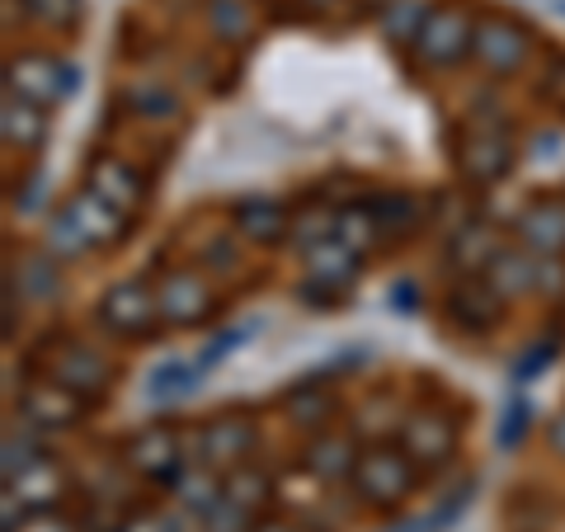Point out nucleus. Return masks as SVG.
<instances>
[{
    "label": "nucleus",
    "instance_id": "17",
    "mask_svg": "<svg viewBox=\"0 0 565 532\" xmlns=\"http://www.w3.org/2000/svg\"><path fill=\"white\" fill-rule=\"evenodd\" d=\"M236 232L255 245H278L282 236H292V217L274 199H245L236 208Z\"/></svg>",
    "mask_w": 565,
    "mask_h": 532
},
{
    "label": "nucleus",
    "instance_id": "21",
    "mask_svg": "<svg viewBox=\"0 0 565 532\" xmlns=\"http://www.w3.org/2000/svg\"><path fill=\"white\" fill-rule=\"evenodd\" d=\"M353 467H359V448L344 434H321L307 448V471L316 481H340V476H353Z\"/></svg>",
    "mask_w": 565,
    "mask_h": 532
},
{
    "label": "nucleus",
    "instance_id": "29",
    "mask_svg": "<svg viewBox=\"0 0 565 532\" xmlns=\"http://www.w3.org/2000/svg\"><path fill=\"white\" fill-rule=\"evenodd\" d=\"M57 292H62L57 264H52V259H24V269H20V297H29V301H52Z\"/></svg>",
    "mask_w": 565,
    "mask_h": 532
},
{
    "label": "nucleus",
    "instance_id": "38",
    "mask_svg": "<svg viewBox=\"0 0 565 532\" xmlns=\"http://www.w3.org/2000/svg\"><path fill=\"white\" fill-rule=\"evenodd\" d=\"M20 532H76V523H71V519H57L52 509H33V513H29V523H24Z\"/></svg>",
    "mask_w": 565,
    "mask_h": 532
},
{
    "label": "nucleus",
    "instance_id": "34",
    "mask_svg": "<svg viewBox=\"0 0 565 532\" xmlns=\"http://www.w3.org/2000/svg\"><path fill=\"white\" fill-rule=\"evenodd\" d=\"M259 326L250 321V326H232V330H222L217 334V340H212L207 349H203V359H199V368H217L222 359H226V353H232V349H241L245 340H250V334H255Z\"/></svg>",
    "mask_w": 565,
    "mask_h": 532
},
{
    "label": "nucleus",
    "instance_id": "41",
    "mask_svg": "<svg viewBox=\"0 0 565 532\" xmlns=\"http://www.w3.org/2000/svg\"><path fill=\"white\" fill-rule=\"evenodd\" d=\"M546 443H552V448L565 457V411H561L552 424H546Z\"/></svg>",
    "mask_w": 565,
    "mask_h": 532
},
{
    "label": "nucleus",
    "instance_id": "25",
    "mask_svg": "<svg viewBox=\"0 0 565 532\" xmlns=\"http://www.w3.org/2000/svg\"><path fill=\"white\" fill-rule=\"evenodd\" d=\"M424 20H429V10H424V0H392L382 14V33L401 47H415Z\"/></svg>",
    "mask_w": 565,
    "mask_h": 532
},
{
    "label": "nucleus",
    "instance_id": "33",
    "mask_svg": "<svg viewBox=\"0 0 565 532\" xmlns=\"http://www.w3.org/2000/svg\"><path fill=\"white\" fill-rule=\"evenodd\" d=\"M29 20H39L47 29H71L81 20V0H24Z\"/></svg>",
    "mask_w": 565,
    "mask_h": 532
},
{
    "label": "nucleus",
    "instance_id": "20",
    "mask_svg": "<svg viewBox=\"0 0 565 532\" xmlns=\"http://www.w3.org/2000/svg\"><path fill=\"white\" fill-rule=\"evenodd\" d=\"M519 232H523V241L533 245V251H542V255H556V251H565V203H533L519 217Z\"/></svg>",
    "mask_w": 565,
    "mask_h": 532
},
{
    "label": "nucleus",
    "instance_id": "26",
    "mask_svg": "<svg viewBox=\"0 0 565 532\" xmlns=\"http://www.w3.org/2000/svg\"><path fill=\"white\" fill-rule=\"evenodd\" d=\"M334 236H340L349 251H367L377 236H382V226H377V212H373V203H359V208H344L340 217H334Z\"/></svg>",
    "mask_w": 565,
    "mask_h": 532
},
{
    "label": "nucleus",
    "instance_id": "4",
    "mask_svg": "<svg viewBox=\"0 0 565 532\" xmlns=\"http://www.w3.org/2000/svg\"><path fill=\"white\" fill-rule=\"evenodd\" d=\"M76 91V66H66L47 52H24V57L10 62V95H20L29 104H57Z\"/></svg>",
    "mask_w": 565,
    "mask_h": 532
},
{
    "label": "nucleus",
    "instance_id": "22",
    "mask_svg": "<svg viewBox=\"0 0 565 532\" xmlns=\"http://www.w3.org/2000/svg\"><path fill=\"white\" fill-rule=\"evenodd\" d=\"M486 278H490V288L500 292V297H519L527 288H537V264H527L523 255L494 251V259L486 264Z\"/></svg>",
    "mask_w": 565,
    "mask_h": 532
},
{
    "label": "nucleus",
    "instance_id": "6",
    "mask_svg": "<svg viewBox=\"0 0 565 532\" xmlns=\"http://www.w3.org/2000/svg\"><path fill=\"white\" fill-rule=\"evenodd\" d=\"M471 52L481 57V66L494 71V76H514V71L527 62V52H533V39H527L514 20H504V14H486V20H476Z\"/></svg>",
    "mask_w": 565,
    "mask_h": 532
},
{
    "label": "nucleus",
    "instance_id": "10",
    "mask_svg": "<svg viewBox=\"0 0 565 532\" xmlns=\"http://www.w3.org/2000/svg\"><path fill=\"white\" fill-rule=\"evenodd\" d=\"M66 212L81 222V232H85V241H90L95 251H104V245H118L122 236H128V212H118L114 203H104L95 189L76 193V199L66 203Z\"/></svg>",
    "mask_w": 565,
    "mask_h": 532
},
{
    "label": "nucleus",
    "instance_id": "37",
    "mask_svg": "<svg viewBox=\"0 0 565 532\" xmlns=\"http://www.w3.org/2000/svg\"><path fill=\"white\" fill-rule=\"evenodd\" d=\"M552 359H556V344H537L533 353H523L519 368H514V382H533V372H537L542 363H552Z\"/></svg>",
    "mask_w": 565,
    "mask_h": 532
},
{
    "label": "nucleus",
    "instance_id": "12",
    "mask_svg": "<svg viewBox=\"0 0 565 532\" xmlns=\"http://www.w3.org/2000/svg\"><path fill=\"white\" fill-rule=\"evenodd\" d=\"M448 316L462 330L471 334H486L500 326V316H504V297L494 292V288H481V283H462V288H452L448 292Z\"/></svg>",
    "mask_w": 565,
    "mask_h": 532
},
{
    "label": "nucleus",
    "instance_id": "36",
    "mask_svg": "<svg viewBox=\"0 0 565 532\" xmlns=\"http://www.w3.org/2000/svg\"><path fill=\"white\" fill-rule=\"evenodd\" d=\"M39 448H33V443H24V438H6V481H14V476H20L24 467H33V462H39Z\"/></svg>",
    "mask_w": 565,
    "mask_h": 532
},
{
    "label": "nucleus",
    "instance_id": "1",
    "mask_svg": "<svg viewBox=\"0 0 565 532\" xmlns=\"http://www.w3.org/2000/svg\"><path fill=\"white\" fill-rule=\"evenodd\" d=\"M415 490V462L396 448H367L353 467V494L367 509H396Z\"/></svg>",
    "mask_w": 565,
    "mask_h": 532
},
{
    "label": "nucleus",
    "instance_id": "31",
    "mask_svg": "<svg viewBox=\"0 0 565 532\" xmlns=\"http://www.w3.org/2000/svg\"><path fill=\"white\" fill-rule=\"evenodd\" d=\"M269 476L259 471H236L232 476V490H226V504H236L241 513H255L259 504H269Z\"/></svg>",
    "mask_w": 565,
    "mask_h": 532
},
{
    "label": "nucleus",
    "instance_id": "8",
    "mask_svg": "<svg viewBox=\"0 0 565 532\" xmlns=\"http://www.w3.org/2000/svg\"><path fill=\"white\" fill-rule=\"evenodd\" d=\"M156 301H161V316L170 326H199L203 316L212 311V288L203 274L193 269H174L161 278V288H156Z\"/></svg>",
    "mask_w": 565,
    "mask_h": 532
},
{
    "label": "nucleus",
    "instance_id": "16",
    "mask_svg": "<svg viewBox=\"0 0 565 532\" xmlns=\"http://www.w3.org/2000/svg\"><path fill=\"white\" fill-rule=\"evenodd\" d=\"M509 161H514V151H509L504 132H471L462 147V174L476 184H494L509 170Z\"/></svg>",
    "mask_w": 565,
    "mask_h": 532
},
{
    "label": "nucleus",
    "instance_id": "9",
    "mask_svg": "<svg viewBox=\"0 0 565 532\" xmlns=\"http://www.w3.org/2000/svg\"><path fill=\"white\" fill-rule=\"evenodd\" d=\"M128 462L137 471L156 476V481L174 486L184 476V462H180V434L170 429V424H151V429H141L132 443H128Z\"/></svg>",
    "mask_w": 565,
    "mask_h": 532
},
{
    "label": "nucleus",
    "instance_id": "32",
    "mask_svg": "<svg viewBox=\"0 0 565 532\" xmlns=\"http://www.w3.org/2000/svg\"><path fill=\"white\" fill-rule=\"evenodd\" d=\"M527 424H533V405H527L523 396H514L504 405V419H500V434H494V443H500L504 453H514L523 443V434H527Z\"/></svg>",
    "mask_w": 565,
    "mask_h": 532
},
{
    "label": "nucleus",
    "instance_id": "14",
    "mask_svg": "<svg viewBox=\"0 0 565 532\" xmlns=\"http://www.w3.org/2000/svg\"><path fill=\"white\" fill-rule=\"evenodd\" d=\"M90 189L99 193L104 203H114L118 212H132V208H141V199H147V180H141L132 166L114 161V156L95 161V170H90Z\"/></svg>",
    "mask_w": 565,
    "mask_h": 532
},
{
    "label": "nucleus",
    "instance_id": "39",
    "mask_svg": "<svg viewBox=\"0 0 565 532\" xmlns=\"http://www.w3.org/2000/svg\"><path fill=\"white\" fill-rule=\"evenodd\" d=\"M180 523H170V519H156V513H137V519H128L118 532H174Z\"/></svg>",
    "mask_w": 565,
    "mask_h": 532
},
{
    "label": "nucleus",
    "instance_id": "24",
    "mask_svg": "<svg viewBox=\"0 0 565 532\" xmlns=\"http://www.w3.org/2000/svg\"><path fill=\"white\" fill-rule=\"evenodd\" d=\"M199 372L203 368H193V363H161L151 372V382H147V392L156 405H166V401H184L189 392H199Z\"/></svg>",
    "mask_w": 565,
    "mask_h": 532
},
{
    "label": "nucleus",
    "instance_id": "18",
    "mask_svg": "<svg viewBox=\"0 0 565 532\" xmlns=\"http://www.w3.org/2000/svg\"><path fill=\"white\" fill-rule=\"evenodd\" d=\"M10 486V494L20 504H29V509H52L62 500V486H66V476H62V467L52 462V457H39L33 467H24L14 481H6Z\"/></svg>",
    "mask_w": 565,
    "mask_h": 532
},
{
    "label": "nucleus",
    "instance_id": "35",
    "mask_svg": "<svg viewBox=\"0 0 565 532\" xmlns=\"http://www.w3.org/2000/svg\"><path fill=\"white\" fill-rule=\"evenodd\" d=\"M288 411H292L297 424H326V419H330V415H326V411H330V401H326L321 392H311V396L292 392V396H288Z\"/></svg>",
    "mask_w": 565,
    "mask_h": 532
},
{
    "label": "nucleus",
    "instance_id": "5",
    "mask_svg": "<svg viewBox=\"0 0 565 532\" xmlns=\"http://www.w3.org/2000/svg\"><path fill=\"white\" fill-rule=\"evenodd\" d=\"M401 453L415 467H444L457 453V424L438 411H415L401 424Z\"/></svg>",
    "mask_w": 565,
    "mask_h": 532
},
{
    "label": "nucleus",
    "instance_id": "27",
    "mask_svg": "<svg viewBox=\"0 0 565 532\" xmlns=\"http://www.w3.org/2000/svg\"><path fill=\"white\" fill-rule=\"evenodd\" d=\"M494 251H500V241H494V232H486V226H462L448 255H452L457 269H486V264L494 259Z\"/></svg>",
    "mask_w": 565,
    "mask_h": 532
},
{
    "label": "nucleus",
    "instance_id": "13",
    "mask_svg": "<svg viewBox=\"0 0 565 532\" xmlns=\"http://www.w3.org/2000/svg\"><path fill=\"white\" fill-rule=\"evenodd\" d=\"M359 269H363V255L349 251L340 236H334V241H316L311 251H307V274H311V283H321V288H330V292L349 288V283L359 278Z\"/></svg>",
    "mask_w": 565,
    "mask_h": 532
},
{
    "label": "nucleus",
    "instance_id": "7",
    "mask_svg": "<svg viewBox=\"0 0 565 532\" xmlns=\"http://www.w3.org/2000/svg\"><path fill=\"white\" fill-rule=\"evenodd\" d=\"M109 377H114V368L104 353H95L90 344H66L57 353V363H52V382L66 386L71 396H81V401H95L109 392Z\"/></svg>",
    "mask_w": 565,
    "mask_h": 532
},
{
    "label": "nucleus",
    "instance_id": "40",
    "mask_svg": "<svg viewBox=\"0 0 565 532\" xmlns=\"http://www.w3.org/2000/svg\"><path fill=\"white\" fill-rule=\"evenodd\" d=\"M43 170H33L29 174V180H24V199H14V208H20V212H33V208H39L43 203Z\"/></svg>",
    "mask_w": 565,
    "mask_h": 532
},
{
    "label": "nucleus",
    "instance_id": "15",
    "mask_svg": "<svg viewBox=\"0 0 565 532\" xmlns=\"http://www.w3.org/2000/svg\"><path fill=\"white\" fill-rule=\"evenodd\" d=\"M250 443H255V424L250 419L222 415V419H212L203 429V462L232 467V462H241V457L250 453Z\"/></svg>",
    "mask_w": 565,
    "mask_h": 532
},
{
    "label": "nucleus",
    "instance_id": "19",
    "mask_svg": "<svg viewBox=\"0 0 565 532\" xmlns=\"http://www.w3.org/2000/svg\"><path fill=\"white\" fill-rule=\"evenodd\" d=\"M0 128H6V141L20 151H39L47 141V114L43 104H29L20 95H6V118H0Z\"/></svg>",
    "mask_w": 565,
    "mask_h": 532
},
{
    "label": "nucleus",
    "instance_id": "43",
    "mask_svg": "<svg viewBox=\"0 0 565 532\" xmlns=\"http://www.w3.org/2000/svg\"><path fill=\"white\" fill-rule=\"evenodd\" d=\"M255 532H297V528L292 523H259Z\"/></svg>",
    "mask_w": 565,
    "mask_h": 532
},
{
    "label": "nucleus",
    "instance_id": "23",
    "mask_svg": "<svg viewBox=\"0 0 565 532\" xmlns=\"http://www.w3.org/2000/svg\"><path fill=\"white\" fill-rule=\"evenodd\" d=\"M174 500H180V504L193 513V519H203V523H207L212 513L226 504V490L212 481V476H199V471H193V476H180V481H174Z\"/></svg>",
    "mask_w": 565,
    "mask_h": 532
},
{
    "label": "nucleus",
    "instance_id": "28",
    "mask_svg": "<svg viewBox=\"0 0 565 532\" xmlns=\"http://www.w3.org/2000/svg\"><path fill=\"white\" fill-rule=\"evenodd\" d=\"M47 251L57 255V259H76V255L90 251V241H85V232H81V222L71 217L66 208H62L57 217L47 222Z\"/></svg>",
    "mask_w": 565,
    "mask_h": 532
},
{
    "label": "nucleus",
    "instance_id": "42",
    "mask_svg": "<svg viewBox=\"0 0 565 532\" xmlns=\"http://www.w3.org/2000/svg\"><path fill=\"white\" fill-rule=\"evenodd\" d=\"M392 307L415 311V288H411V283H401V288H392Z\"/></svg>",
    "mask_w": 565,
    "mask_h": 532
},
{
    "label": "nucleus",
    "instance_id": "45",
    "mask_svg": "<svg viewBox=\"0 0 565 532\" xmlns=\"http://www.w3.org/2000/svg\"><path fill=\"white\" fill-rule=\"evenodd\" d=\"M561 10H565V0H561Z\"/></svg>",
    "mask_w": 565,
    "mask_h": 532
},
{
    "label": "nucleus",
    "instance_id": "2",
    "mask_svg": "<svg viewBox=\"0 0 565 532\" xmlns=\"http://www.w3.org/2000/svg\"><path fill=\"white\" fill-rule=\"evenodd\" d=\"M471 43H476L471 10H462V6H434L429 20H424V29H419V39H415V52H419L424 66H452V62L467 57Z\"/></svg>",
    "mask_w": 565,
    "mask_h": 532
},
{
    "label": "nucleus",
    "instance_id": "44",
    "mask_svg": "<svg viewBox=\"0 0 565 532\" xmlns=\"http://www.w3.org/2000/svg\"><path fill=\"white\" fill-rule=\"evenodd\" d=\"M207 532H236V528H207Z\"/></svg>",
    "mask_w": 565,
    "mask_h": 532
},
{
    "label": "nucleus",
    "instance_id": "30",
    "mask_svg": "<svg viewBox=\"0 0 565 532\" xmlns=\"http://www.w3.org/2000/svg\"><path fill=\"white\" fill-rule=\"evenodd\" d=\"M207 24L217 39L226 43H241L250 33V14H245V0H212L207 6Z\"/></svg>",
    "mask_w": 565,
    "mask_h": 532
},
{
    "label": "nucleus",
    "instance_id": "3",
    "mask_svg": "<svg viewBox=\"0 0 565 532\" xmlns=\"http://www.w3.org/2000/svg\"><path fill=\"white\" fill-rule=\"evenodd\" d=\"M161 321V301L156 292H147V283H114L109 292L99 297V326L109 334H122V340H147Z\"/></svg>",
    "mask_w": 565,
    "mask_h": 532
},
{
    "label": "nucleus",
    "instance_id": "11",
    "mask_svg": "<svg viewBox=\"0 0 565 532\" xmlns=\"http://www.w3.org/2000/svg\"><path fill=\"white\" fill-rule=\"evenodd\" d=\"M20 415L29 424H43V429H71L81 419V396H71L57 382H33L20 401Z\"/></svg>",
    "mask_w": 565,
    "mask_h": 532
}]
</instances>
